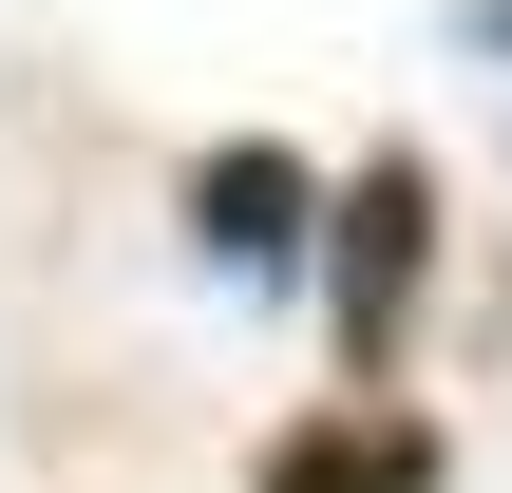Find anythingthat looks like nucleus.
Returning a JSON list of instances; mask_svg holds the SVG:
<instances>
[{
	"label": "nucleus",
	"mask_w": 512,
	"mask_h": 493,
	"mask_svg": "<svg viewBox=\"0 0 512 493\" xmlns=\"http://www.w3.org/2000/svg\"><path fill=\"white\" fill-rule=\"evenodd\" d=\"M456 19H475V38H494V57H512V0H456Z\"/></svg>",
	"instance_id": "obj_4"
},
{
	"label": "nucleus",
	"mask_w": 512,
	"mask_h": 493,
	"mask_svg": "<svg viewBox=\"0 0 512 493\" xmlns=\"http://www.w3.org/2000/svg\"><path fill=\"white\" fill-rule=\"evenodd\" d=\"M323 323H342V380H399L418 342V285H437V171L418 152H361V190H323Z\"/></svg>",
	"instance_id": "obj_1"
},
{
	"label": "nucleus",
	"mask_w": 512,
	"mask_h": 493,
	"mask_svg": "<svg viewBox=\"0 0 512 493\" xmlns=\"http://www.w3.org/2000/svg\"><path fill=\"white\" fill-rule=\"evenodd\" d=\"M247 493H437V418H304V437H266V475Z\"/></svg>",
	"instance_id": "obj_3"
},
{
	"label": "nucleus",
	"mask_w": 512,
	"mask_h": 493,
	"mask_svg": "<svg viewBox=\"0 0 512 493\" xmlns=\"http://www.w3.org/2000/svg\"><path fill=\"white\" fill-rule=\"evenodd\" d=\"M304 228H323V171H304L285 133H228V152L190 171V247H209L228 285H304Z\"/></svg>",
	"instance_id": "obj_2"
}]
</instances>
